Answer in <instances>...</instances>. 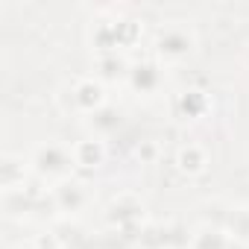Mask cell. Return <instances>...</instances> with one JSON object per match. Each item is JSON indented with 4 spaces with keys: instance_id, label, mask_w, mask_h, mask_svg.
Returning a JSON list of instances; mask_svg holds the SVG:
<instances>
[{
    "instance_id": "cell-6",
    "label": "cell",
    "mask_w": 249,
    "mask_h": 249,
    "mask_svg": "<svg viewBox=\"0 0 249 249\" xmlns=\"http://www.w3.org/2000/svg\"><path fill=\"white\" fill-rule=\"evenodd\" d=\"M205 106H208V100H205L199 91H185V94L179 97V108H182L188 117H196V114H202V111H205Z\"/></svg>"
},
{
    "instance_id": "cell-3",
    "label": "cell",
    "mask_w": 249,
    "mask_h": 249,
    "mask_svg": "<svg viewBox=\"0 0 249 249\" xmlns=\"http://www.w3.org/2000/svg\"><path fill=\"white\" fill-rule=\"evenodd\" d=\"M188 47H191V38H188L182 30H167V33H161V38H159L161 56H170V59L188 53Z\"/></svg>"
},
{
    "instance_id": "cell-4",
    "label": "cell",
    "mask_w": 249,
    "mask_h": 249,
    "mask_svg": "<svg viewBox=\"0 0 249 249\" xmlns=\"http://www.w3.org/2000/svg\"><path fill=\"white\" fill-rule=\"evenodd\" d=\"M103 161V144L100 141H79L73 147V164L79 167H97Z\"/></svg>"
},
{
    "instance_id": "cell-10",
    "label": "cell",
    "mask_w": 249,
    "mask_h": 249,
    "mask_svg": "<svg viewBox=\"0 0 249 249\" xmlns=\"http://www.w3.org/2000/svg\"><path fill=\"white\" fill-rule=\"evenodd\" d=\"M15 164H18L15 159H6L3 161V185L6 188H15V176H18V167Z\"/></svg>"
},
{
    "instance_id": "cell-7",
    "label": "cell",
    "mask_w": 249,
    "mask_h": 249,
    "mask_svg": "<svg viewBox=\"0 0 249 249\" xmlns=\"http://www.w3.org/2000/svg\"><path fill=\"white\" fill-rule=\"evenodd\" d=\"M156 82H159V73H156L153 65H138L132 71V85L138 91H150V88H156Z\"/></svg>"
},
{
    "instance_id": "cell-11",
    "label": "cell",
    "mask_w": 249,
    "mask_h": 249,
    "mask_svg": "<svg viewBox=\"0 0 249 249\" xmlns=\"http://www.w3.org/2000/svg\"><path fill=\"white\" fill-rule=\"evenodd\" d=\"M100 68H103V73H106V76H114V73L120 71V62H117V59H103V62H100Z\"/></svg>"
},
{
    "instance_id": "cell-1",
    "label": "cell",
    "mask_w": 249,
    "mask_h": 249,
    "mask_svg": "<svg viewBox=\"0 0 249 249\" xmlns=\"http://www.w3.org/2000/svg\"><path fill=\"white\" fill-rule=\"evenodd\" d=\"M71 161H73V156H68L62 147H41L38 153H36V167L41 170V173H65L68 167H71Z\"/></svg>"
},
{
    "instance_id": "cell-9",
    "label": "cell",
    "mask_w": 249,
    "mask_h": 249,
    "mask_svg": "<svg viewBox=\"0 0 249 249\" xmlns=\"http://www.w3.org/2000/svg\"><path fill=\"white\" fill-rule=\"evenodd\" d=\"M196 249H226V237L220 231H202L196 237Z\"/></svg>"
},
{
    "instance_id": "cell-2",
    "label": "cell",
    "mask_w": 249,
    "mask_h": 249,
    "mask_svg": "<svg viewBox=\"0 0 249 249\" xmlns=\"http://www.w3.org/2000/svg\"><path fill=\"white\" fill-rule=\"evenodd\" d=\"M73 100L82 111H97L103 103H106V94H103V85L94 82V79H79L76 88H73Z\"/></svg>"
},
{
    "instance_id": "cell-8",
    "label": "cell",
    "mask_w": 249,
    "mask_h": 249,
    "mask_svg": "<svg viewBox=\"0 0 249 249\" xmlns=\"http://www.w3.org/2000/svg\"><path fill=\"white\" fill-rule=\"evenodd\" d=\"M56 196H59V202H62L65 208H71V211L82 202V191H79L76 185H62V188L56 191Z\"/></svg>"
},
{
    "instance_id": "cell-5",
    "label": "cell",
    "mask_w": 249,
    "mask_h": 249,
    "mask_svg": "<svg viewBox=\"0 0 249 249\" xmlns=\"http://www.w3.org/2000/svg\"><path fill=\"white\" fill-rule=\"evenodd\" d=\"M176 164H179V170H185V173H199V170L205 167V153H202L196 144H188V147L179 150Z\"/></svg>"
}]
</instances>
